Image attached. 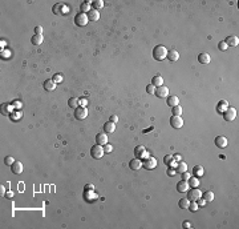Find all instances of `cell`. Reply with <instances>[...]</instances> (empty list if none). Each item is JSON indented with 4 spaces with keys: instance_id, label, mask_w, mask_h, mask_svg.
I'll use <instances>...</instances> for the list:
<instances>
[{
    "instance_id": "50",
    "label": "cell",
    "mask_w": 239,
    "mask_h": 229,
    "mask_svg": "<svg viewBox=\"0 0 239 229\" xmlns=\"http://www.w3.org/2000/svg\"><path fill=\"white\" fill-rule=\"evenodd\" d=\"M117 120H118V117H117L116 114H112V116H110V121H112V123H117Z\"/></svg>"
},
{
    "instance_id": "42",
    "label": "cell",
    "mask_w": 239,
    "mask_h": 229,
    "mask_svg": "<svg viewBox=\"0 0 239 229\" xmlns=\"http://www.w3.org/2000/svg\"><path fill=\"white\" fill-rule=\"evenodd\" d=\"M112 151H113L112 144H105V145H104V152H105V153H110Z\"/></svg>"
},
{
    "instance_id": "1",
    "label": "cell",
    "mask_w": 239,
    "mask_h": 229,
    "mask_svg": "<svg viewBox=\"0 0 239 229\" xmlns=\"http://www.w3.org/2000/svg\"><path fill=\"white\" fill-rule=\"evenodd\" d=\"M167 56V49L163 45H156L153 49V57L157 61H162L165 57Z\"/></svg>"
},
{
    "instance_id": "3",
    "label": "cell",
    "mask_w": 239,
    "mask_h": 229,
    "mask_svg": "<svg viewBox=\"0 0 239 229\" xmlns=\"http://www.w3.org/2000/svg\"><path fill=\"white\" fill-rule=\"evenodd\" d=\"M104 147L102 145H99V144H96V145H93L92 147V149H90V156L93 157V159H96V160H99V159H101V157L104 156Z\"/></svg>"
},
{
    "instance_id": "13",
    "label": "cell",
    "mask_w": 239,
    "mask_h": 229,
    "mask_svg": "<svg viewBox=\"0 0 239 229\" xmlns=\"http://www.w3.org/2000/svg\"><path fill=\"white\" fill-rule=\"evenodd\" d=\"M189 189H190V187H189V183H187V181L181 180L177 183V191L179 192V193H185V192H187Z\"/></svg>"
},
{
    "instance_id": "40",
    "label": "cell",
    "mask_w": 239,
    "mask_h": 229,
    "mask_svg": "<svg viewBox=\"0 0 239 229\" xmlns=\"http://www.w3.org/2000/svg\"><path fill=\"white\" fill-rule=\"evenodd\" d=\"M154 91H156V87H154L151 83H150V84H147V85H146V92H147V93H150V95H153Z\"/></svg>"
},
{
    "instance_id": "24",
    "label": "cell",
    "mask_w": 239,
    "mask_h": 229,
    "mask_svg": "<svg viewBox=\"0 0 239 229\" xmlns=\"http://www.w3.org/2000/svg\"><path fill=\"white\" fill-rule=\"evenodd\" d=\"M151 84H153L154 87H161V85H163V79H162V76H160V75L153 76V79H151Z\"/></svg>"
},
{
    "instance_id": "7",
    "label": "cell",
    "mask_w": 239,
    "mask_h": 229,
    "mask_svg": "<svg viewBox=\"0 0 239 229\" xmlns=\"http://www.w3.org/2000/svg\"><path fill=\"white\" fill-rule=\"evenodd\" d=\"M134 156H136L137 159L144 160V159H146L149 154H147V152H146V149H145L144 145H138V147L134 148Z\"/></svg>"
},
{
    "instance_id": "31",
    "label": "cell",
    "mask_w": 239,
    "mask_h": 229,
    "mask_svg": "<svg viewBox=\"0 0 239 229\" xmlns=\"http://www.w3.org/2000/svg\"><path fill=\"white\" fill-rule=\"evenodd\" d=\"M68 105L70 107V108H77V107L80 105V99H77V97H70V99L68 100Z\"/></svg>"
},
{
    "instance_id": "6",
    "label": "cell",
    "mask_w": 239,
    "mask_h": 229,
    "mask_svg": "<svg viewBox=\"0 0 239 229\" xmlns=\"http://www.w3.org/2000/svg\"><path fill=\"white\" fill-rule=\"evenodd\" d=\"M154 95L160 99H163V97L169 96V88L166 85H161V87H156V91H154Z\"/></svg>"
},
{
    "instance_id": "49",
    "label": "cell",
    "mask_w": 239,
    "mask_h": 229,
    "mask_svg": "<svg viewBox=\"0 0 239 229\" xmlns=\"http://www.w3.org/2000/svg\"><path fill=\"white\" fill-rule=\"evenodd\" d=\"M174 160H177V161H182V156H181L179 153H177V154H174Z\"/></svg>"
},
{
    "instance_id": "36",
    "label": "cell",
    "mask_w": 239,
    "mask_h": 229,
    "mask_svg": "<svg viewBox=\"0 0 239 229\" xmlns=\"http://www.w3.org/2000/svg\"><path fill=\"white\" fill-rule=\"evenodd\" d=\"M202 174H203V168H202L201 165H197V167H194V176H197V177H201Z\"/></svg>"
},
{
    "instance_id": "39",
    "label": "cell",
    "mask_w": 239,
    "mask_h": 229,
    "mask_svg": "<svg viewBox=\"0 0 239 229\" xmlns=\"http://www.w3.org/2000/svg\"><path fill=\"white\" fill-rule=\"evenodd\" d=\"M218 48H219V51H226L227 49V44L224 40H222V41L218 43Z\"/></svg>"
},
{
    "instance_id": "46",
    "label": "cell",
    "mask_w": 239,
    "mask_h": 229,
    "mask_svg": "<svg viewBox=\"0 0 239 229\" xmlns=\"http://www.w3.org/2000/svg\"><path fill=\"white\" fill-rule=\"evenodd\" d=\"M181 176H182V180H185V181H187V180H189V178L191 177V174L189 173V172H183V173H181Z\"/></svg>"
},
{
    "instance_id": "53",
    "label": "cell",
    "mask_w": 239,
    "mask_h": 229,
    "mask_svg": "<svg viewBox=\"0 0 239 229\" xmlns=\"http://www.w3.org/2000/svg\"><path fill=\"white\" fill-rule=\"evenodd\" d=\"M5 196L11 198V197H13V193H12V192H7V193H5Z\"/></svg>"
},
{
    "instance_id": "20",
    "label": "cell",
    "mask_w": 239,
    "mask_h": 229,
    "mask_svg": "<svg viewBox=\"0 0 239 229\" xmlns=\"http://www.w3.org/2000/svg\"><path fill=\"white\" fill-rule=\"evenodd\" d=\"M88 15V19H89V22H97V20L100 19V12L99 11H96V9H90V11L86 13Z\"/></svg>"
},
{
    "instance_id": "16",
    "label": "cell",
    "mask_w": 239,
    "mask_h": 229,
    "mask_svg": "<svg viewBox=\"0 0 239 229\" xmlns=\"http://www.w3.org/2000/svg\"><path fill=\"white\" fill-rule=\"evenodd\" d=\"M96 143L99 144V145H105V144H108V136L106 133H97L96 136Z\"/></svg>"
},
{
    "instance_id": "14",
    "label": "cell",
    "mask_w": 239,
    "mask_h": 229,
    "mask_svg": "<svg viewBox=\"0 0 239 229\" xmlns=\"http://www.w3.org/2000/svg\"><path fill=\"white\" fill-rule=\"evenodd\" d=\"M24 169V167H23V163L21 161H15V163L11 165V171L13 172L15 174H20Z\"/></svg>"
},
{
    "instance_id": "43",
    "label": "cell",
    "mask_w": 239,
    "mask_h": 229,
    "mask_svg": "<svg viewBox=\"0 0 239 229\" xmlns=\"http://www.w3.org/2000/svg\"><path fill=\"white\" fill-rule=\"evenodd\" d=\"M70 11L69 5H61V11H60V15H64V13H68Z\"/></svg>"
},
{
    "instance_id": "5",
    "label": "cell",
    "mask_w": 239,
    "mask_h": 229,
    "mask_svg": "<svg viewBox=\"0 0 239 229\" xmlns=\"http://www.w3.org/2000/svg\"><path fill=\"white\" fill-rule=\"evenodd\" d=\"M199 197H202V192L199 189H197V188H190L189 191H187V200L189 201H197Z\"/></svg>"
},
{
    "instance_id": "15",
    "label": "cell",
    "mask_w": 239,
    "mask_h": 229,
    "mask_svg": "<svg viewBox=\"0 0 239 229\" xmlns=\"http://www.w3.org/2000/svg\"><path fill=\"white\" fill-rule=\"evenodd\" d=\"M129 167H130V169H133V171H140L141 168H142V161H141V159H133V160H130V163H129Z\"/></svg>"
},
{
    "instance_id": "11",
    "label": "cell",
    "mask_w": 239,
    "mask_h": 229,
    "mask_svg": "<svg viewBox=\"0 0 239 229\" xmlns=\"http://www.w3.org/2000/svg\"><path fill=\"white\" fill-rule=\"evenodd\" d=\"M99 198V194L95 193V191H85L84 192V200L88 201V203H93Z\"/></svg>"
},
{
    "instance_id": "9",
    "label": "cell",
    "mask_w": 239,
    "mask_h": 229,
    "mask_svg": "<svg viewBox=\"0 0 239 229\" xmlns=\"http://www.w3.org/2000/svg\"><path fill=\"white\" fill-rule=\"evenodd\" d=\"M170 125L173 128H176V129H179V128L183 127V119L181 116H171L170 117Z\"/></svg>"
},
{
    "instance_id": "41",
    "label": "cell",
    "mask_w": 239,
    "mask_h": 229,
    "mask_svg": "<svg viewBox=\"0 0 239 229\" xmlns=\"http://www.w3.org/2000/svg\"><path fill=\"white\" fill-rule=\"evenodd\" d=\"M15 161H16V160H15V159H13V157H12V156H7V157H5V160H4V163L7 164V165H9V167H11V165H12V164H13V163H15Z\"/></svg>"
},
{
    "instance_id": "22",
    "label": "cell",
    "mask_w": 239,
    "mask_h": 229,
    "mask_svg": "<svg viewBox=\"0 0 239 229\" xmlns=\"http://www.w3.org/2000/svg\"><path fill=\"white\" fill-rule=\"evenodd\" d=\"M114 131H116V123L106 121L105 125H104V132H105V133H113Z\"/></svg>"
},
{
    "instance_id": "17",
    "label": "cell",
    "mask_w": 239,
    "mask_h": 229,
    "mask_svg": "<svg viewBox=\"0 0 239 229\" xmlns=\"http://www.w3.org/2000/svg\"><path fill=\"white\" fill-rule=\"evenodd\" d=\"M166 104L170 107V108H173V107H176V105H178V104H179V99H178V96H174V95L167 96Z\"/></svg>"
},
{
    "instance_id": "21",
    "label": "cell",
    "mask_w": 239,
    "mask_h": 229,
    "mask_svg": "<svg viewBox=\"0 0 239 229\" xmlns=\"http://www.w3.org/2000/svg\"><path fill=\"white\" fill-rule=\"evenodd\" d=\"M198 61H199L201 64H208V63L211 61L210 55H208V53H206V52L199 53V55H198Z\"/></svg>"
},
{
    "instance_id": "19",
    "label": "cell",
    "mask_w": 239,
    "mask_h": 229,
    "mask_svg": "<svg viewBox=\"0 0 239 229\" xmlns=\"http://www.w3.org/2000/svg\"><path fill=\"white\" fill-rule=\"evenodd\" d=\"M224 41H226L227 47H237L239 44V39L237 36H227Z\"/></svg>"
},
{
    "instance_id": "32",
    "label": "cell",
    "mask_w": 239,
    "mask_h": 229,
    "mask_svg": "<svg viewBox=\"0 0 239 229\" xmlns=\"http://www.w3.org/2000/svg\"><path fill=\"white\" fill-rule=\"evenodd\" d=\"M43 35H33L32 36V39H31V41H32V44H35V45H40L43 43Z\"/></svg>"
},
{
    "instance_id": "23",
    "label": "cell",
    "mask_w": 239,
    "mask_h": 229,
    "mask_svg": "<svg viewBox=\"0 0 239 229\" xmlns=\"http://www.w3.org/2000/svg\"><path fill=\"white\" fill-rule=\"evenodd\" d=\"M167 59H169V61H178V59H179V53L176 49H171V51H167Z\"/></svg>"
},
{
    "instance_id": "25",
    "label": "cell",
    "mask_w": 239,
    "mask_h": 229,
    "mask_svg": "<svg viewBox=\"0 0 239 229\" xmlns=\"http://www.w3.org/2000/svg\"><path fill=\"white\" fill-rule=\"evenodd\" d=\"M228 108V103L226 101V100H221L219 103H218V107H217V111L219 113H223L224 111H226Z\"/></svg>"
},
{
    "instance_id": "26",
    "label": "cell",
    "mask_w": 239,
    "mask_h": 229,
    "mask_svg": "<svg viewBox=\"0 0 239 229\" xmlns=\"http://www.w3.org/2000/svg\"><path fill=\"white\" fill-rule=\"evenodd\" d=\"M187 183H189L190 188H198L199 187V178H198L197 176H191L189 180H187Z\"/></svg>"
},
{
    "instance_id": "52",
    "label": "cell",
    "mask_w": 239,
    "mask_h": 229,
    "mask_svg": "<svg viewBox=\"0 0 239 229\" xmlns=\"http://www.w3.org/2000/svg\"><path fill=\"white\" fill-rule=\"evenodd\" d=\"M80 104H81V107H85V105H86V100H85V99L80 100Z\"/></svg>"
},
{
    "instance_id": "18",
    "label": "cell",
    "mask_w": 239,
    "mask_h": 229,
    "mask_svg": "<svg viewBox=\"0 0 239 229\" xmlns=\"http://www.w3.org/2000/svg\"><path fill=\"white\" fill-rule=\"evenodd\" d=\"M56 85L57 84L53 81L52 79H49V80H45V83L43 84V87H44V89L45 91H49V92H52V91H55L56 89Z\"/></svg>"
},
{
    "instance_id": "33",
    "label": "cell",
    "mask_w": 239,
    "mask_h": 229,
    "mask_svg": "<svg viewBox=\"0 0 239 229\" xmlns=\"http://www.w3.org/2000/svg\"><path fill=\"white\" fill-rule=\"evenodd\" d=\"M171 114H174V116H181V114H182V107H181L179 104L173 107V108H171Z\"/></svg>"
},
{
    "instance_id": "38",
    "label": "cell",
    "mask_w": 239,
    "mask_h": 229,
    "mask_svg": "<svg viewBox=\"0 0 239 229\" xmlns=\"http://www.w3.org/2000/svg\"><path fill=\"white\" fill-rule=\"evenodd\" d=\"M52 80H53V81H55L56 84L61 83V81H63V75H61V73H56V75L52 77Z\"/></svg>"
},
{
    "instance_id": "47",
    "label": "cell",
    "mask_w": 239,
    "mask_h": 229,
    "mask_svg": "<svg viewBox=\"0 0 239 229\" xmlns=\"http://www.w3.org/2000/svg\"><path fill=\"white\" fill-rule=\"evenodd\" d=\"M41 33H43V28L40 25H37L35 28V35H41Z\"/></svg>"
},
{
    "instance_id": "51",
    "label": "cell",
    "mask_w": 239,
    "mask_h": 229,
    "mask_svg": "<svg viewBox=\"0 0 239 229\" xmlns=\"http://www.w3.org/2000/svg\"><path fill=\"white\" fill-rule=\"evenodd\" d=\"M182 228H191V224L189 223V221H183V224H182Z\"/></svg>"
},
{
    "instance_id": "2",
    "label": "cell",
    "mask_w": 239,
    "mask_h": 229,
    "mask_svg": "<svg viewBox=\"0 0 239 229\" xmlns=\"http://www.w3.org/2000/svg\"><path fill=\"white\" fill-rule=\"evenodd\" d=\"M157 159L156 157H153V156H147L146 159H144V161H142V168H145V169H147V171H151V169H154V168L157 167Z\"/></svg>"
},
{
    "instance_id": "27",
    "label": "cell",
    "mask_w": 239,
    "mask_h": 229,
    "mask_svg": "<svg viewBox=\"0 0 239 229\" xmlns=\"http://www.w3.org/2000/svg\"><path fill=\"white\" fill-rule=\"evenodd\" d=\"M163 163H165V165H167V167L176 165V160H174V157L171 156V154H166V156L163 157Z\"/></svg>"
},
{
    "instance_id": "29",
    "label": "cell",
    "mask_w": 239,
    "mask_h": 229,
    "mask_svg": "<svg viewBox=\"0 0 239 229\" xmlns=\"http://www.w3.org/2000/svg\"><path fill=\"white\" fill-rule=\"evenodd\" d=\"M176 171L178 172V173H183V172H186L187 171V164L185 163V161H179V163L177 164Z\"/></svg>"
},
{
    "instance_id": "45",
    "label": "cell",
    "mask_w": 239,
    "mask_h": 229,
    "mask_svg": "<svg viewBox=\"0 0 239 229\" xmlns=\"http://www.w3.org/2000/svg\"><path fill=\"white\" fill-rule=\"evenodd\" d=\"M166 173H167V176H170V177H174V176H176V173H177V171H176V169H171V168H167Z\"/></svg>"
},
{
    "instance_id": "10",
    "label": "cell",
    "mask_w": 239,
    "mask_h": 229,
    "mask_svg": "<svg viewBox=\"0 0 239 229\" xmlns=\"http://www.w3.org/2000/svg\"><path fill=\"white\" fill-rule=\"evenodd\" d=\"M88 116V109L85 107H77L75 109V117L77 120H84Z\"/></svg>"
},
{
    "instance_id": "28",
    "label": "cell",
    "mask_w": 239,
    "mask_h": 229,
    "mask_svg": "<svg viewBox=\"0 0 239 229\" xmlns=\"http://www.w3.org/2000/svg\"><path fill=\"white\" fill-rule=\"evenodd\" d=\"M80 9H81L82 13H88L90 9H92V4H90V2H82L81 4H80Z\"/></svg>"
},
{
    "instance_id": "34",
    "label": "cell",
    "mask_w": 239,
    "mask_h": 229,
    "mask_svg": "<svg viewBox=\"0 0 239 229\" xmlns=\"http://www.w3.org/2000/svg\"><path fill=\"white\" fill-rule=\"evenodd\" d=\"M189 204H190V201L187 200V198H181L179 203H178L181 209H187V208H189Z\"/></svg>"
},
{
    "instance_id": "8",
    "label": "cell",
    "mask_w": 239,
    "mask_h": 229,
    "mask_svg": "<svg viewBox=\"0 0 239 229\" xmlns=\"http://www.w3.org/2000/svg\"><path fill=\"white\" fill-rule=\"evenodd\" d=\"M223 119L226 120V121H233L235 117H237V109L235 108H231V107H228V108L224 111L223 113Z\"/></svg>"
},
{
    "instance_id": "4",
    "label": "cell",
    "mask_w": 239,
    "mask_h": 229,
    "mask_svg": "<svg viewBox=\"0 0 239 229\" xmlns=\"http://www.w3.org/2000/svg\"><path fill=\"white\" fill-rule=\"evenodd\" d=\"M88 22H89L88 15H86V13H82V12L77 13L75 18V23H76V25H79V27H85L88 24Z\"/></svg>"
},
{
    "instance_id": "37",
    "label": "cell",
    "mask_w": 239,
    "mask_h": 229,
    "mask_svg": "<svg viewBox=\"0 0 239 229\" xmlns=\"http://www.w3.org/2000/svg\"><path fill=\"white\" fill-rule=\"evenodd\" d=\"M190 212H197L198 211V204L195 203V201H190V204H189V208H187Z\"/></svg>"
},
{
    "instance_id": "30",
    "label": "cell",
    "mask_w": 239,
    "mask_h": 229,
    "mask_svg": "<svg viewBox=\"0 0 239 229\" xmlns=\"http://www.w3.org/2000/svg\"><path fill=\"white\" fill-rule=\"evenodd\" d=\"M92 4V8L96 9V11H100L101 8H104V2L102 0H95V2H90Z\"/></svg>"
},
{
    "instance_id": "35",
    "label": "cell",
    "mask_w": 239,
    "mask_h": 229,
    "mask_svg": "<svg viewBox=\"0 0 239 229\" xmlns=\"http://www.w3.org/2000/svg\"><path fill=\"white\" fill-rule=\"evenodd\" d=\"M203 198L207 201V203H210V201L214 200V193H213L211 191H206V192L203 193Z\"/></svg>"
},
{
    "instance_id": "48",
    "label": "cell",
    "mask_w": 239,
    "mask_h": 229,
    "mask_svg": "<svg viewBox=\"0 0 239 229\" xmlns=\"http://www.w3.org/2000/svg\"><path fill=\"white\" fill-rule=\"evenodd\" d=\"M84 189H85V191H93V189H95V185H93V184H86L85 187H84Z\"/></svg>"
},
{
    "instance_id": "44",
    "label": "cell",
    "mask_w": 239,
    "mask_h": 229,
    "mask_svg": "<svg viewBox=\"0 0 239 229\" xmlns=\"http://www.w3.org/2000/svg\"><path fill=\"white\" fill-rule=\"evenodd\" d=\"M195 203H197V204H198V207H205V205H206V203H207V201H206V200H205V198H202V197H199V198H198V200H197V201H195Z\"/></svg>"
},
{
    "instance_id": "12",
    "label": "cell",
    "mask_w": 239,
    "mask_h": 229,
    "mask_svg": "<svg viewBox=\"0 0 239 229\" xmlns=\"http://www.w3.org/2000/svg\"><path fill=\"white\" fill-rule=\"evenodd\" d=\"M214 143H215V145H217L218 148L223 149V148L227 147L228 141H227V139L224 136H217V137H215V140H214Z\"/></svg>"
}]
</instances>
